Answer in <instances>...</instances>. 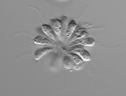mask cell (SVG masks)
Wrapping results in <instances>:
<instances>
[{
    "instance_id": "4",
    "label": "cell",
    "mask_w": 126,
    "mask_h": 96,
    "mask_svg": "<svg viewBox=\"0 0 126 96\" xmlns=\"http://www.w3.org/2000/svg\"><path fill=\"white\" fill-rule=\"evenodd\" d=\"M88 29L85 28H81L75 32L71 38L69 42H72L75 40L84 38L87 35Z\"/></svg>"
},
{
    "instance_id": "1",
    "label": "cell",
    "mask_w": 126,
    "mask_h": 96,
    "mask_svg": "<svg viewBox=\"0 0 126 96\" xmlns=\"http://www.w3.org/2000/svg\"><path fill=\"white\" fill-rule=\"evenodd\" d=\"M68 51L70 52L78 55L83 60L89 61L91 60L90 54L87 50L79 46L73 47Z\"/></svg>"
},
{
    "instance_id": "7",
    "label": "cell",
    "mask_w": 126,
    "mask_h": 96,
    "mask_svg": "<svg viewBox=\"0 0 126 96\" xmlns=\"http://www.w3.org/2000/svg\"><path fill=\"white\" fill-rule=\"evenodd\" d=\"M77 26L76 22L74 20L71 21L68 24L65 31V37L66 40L69 39L73 34Z\"/></svg>"
},
{
    "instance_id": "5",
    "label": "cell",
    "mask_w": 126,
    "mask_h": 96,
    "mask_svg": "<svg viewBox=\"0 0 126 96\" xmlns=\"http://www.w3.org/2000/svg\"><path fill=\"white\" fill-rule=\"evenodd\" d=\"M41 29L42 31L50 39L56 42V37L55 32L50 26L47 24H44L41 26Z\"/></svg>"
},
{
    "instance_id": "6",
    "label": "cell",
    "mask_w": 126,
    "mask_h": 96,
    "mask_svg": "<svg viewBox=\"0 0 126 96\" xmlns=\"http://www.w3.org/2000/svg\"><path fill=\"white\" fill-rule=\"evenodd\" d=\"M55 49L54 47H46L37 50L35 52L34 57L36 60H39L47 53L52 51Z\"/></svg>"
},
{
    "instance_id": "3",
    "label": "cell",
    "mask_w": 126,
    "mask_h": 96,
    "mask_svg": "<svg viewBox=\"0 0 126 96\" xmlns=\"http://www.w3.org/2000/svg\"><path fill=\"white\" fill-rule=\"evenodd\" d=\"M53 30L58 37H60L63 29V23L61 20L55 19L50 20Z\"/></svg>"
},
{
    "instance_id": "8",
    "label": "cell",
    "mask_w": 126,
    "mask_h": 96,
    "mask_svg": "<svg viewBox=\"0 0 126 96\" xmlns=\"http://www.w3.org/2000/svg\"><path fill=\"white\" fill-rule=\"evenodd\" d=\"M33 41L34 43L37 44L46 45H50L55 46L54 44L49 39L40 36H37L34 38Z\"/></svg>"
},
{
    "instance_id": "9",
    "label": "cell",
    "mask_w": 126,
    "mask_h": 96,
    "mask_svg": "<svg viewBox=\"0 0 126 96\" xmlns=\"http://www.w3.org/2000/svg\"><path fill=\"white\" fill-rule=\"evenodd\" d=\"M68 53L67 54L70 56L72 60L75 64L77 65H79L83 62V60L77 54L73 53Z\"/></svg>"
},
{
    "instance_id": "10",
    "label": "cell",
    "mask_w": 126,
    "mask_h": 96,
    "mask_svg": "<svg viewBox=\"0 0 126 96\" xmlns=\"http://www.w3.org/2000/svg\"><path fill=\"white\" fill-rule=\"evenodd\" d=\"M63 64L65 68L67 69H70L72 68L73 64L72 61L68 56H65L63 59Z\"/></svg>"
},
{
    "instance_id": "2",
    "label": "cell",
    "mask_w": 126,
    "mask_h": 96,
    "mask_svg": "<svg viewBox=\"0 0 126 96\" xmlns=\"http://www.w3.org/2000/svg\"><path fill=\"white\" fill-rule=\"evenodd\" d=\"M95 40L91 37L82 38L77 39L73 42L72 43L69 45V47H72L76 46H93L95 44Z\"/></svg>"
}]
</instances>
